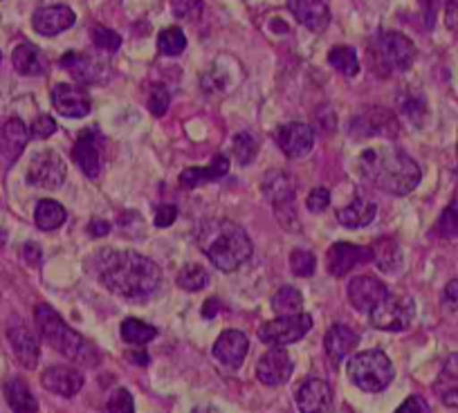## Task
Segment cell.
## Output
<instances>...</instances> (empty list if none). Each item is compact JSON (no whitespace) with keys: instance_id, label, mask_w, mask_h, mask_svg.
I'll return each instance as SVG.
<instances>
[{"instance_id":"c3c4849f","label":"cell","mask_w":458,"mask_h":413,"mask_svg":"<svg viewBox=\"0 0 458 413\" xmlns=\"http://www.w3.org/2000/svg\"><path fill=\"white\" fill-rule=\"evenodd\" d=\"M328 205H330V191H328V189L317 187V189H312L310 193H308V198H306L308 212L319 214V212H324Z\"/></svg>"},{"instance_id":"d6a6232c","label":"cell","mask_w":458,"mask_h":413,"mask_svg":"<svg viewBox=\"0 0 458 413\" xmlns=\"http://www.w3.org/2000/svg\"><path fill=\"white\" fill-rule=\"evenodd\" d=\"M65 218H68V214H65V209L61 202L50 200V198H46V200H38L37 212H34V223H37L38 230H43V232L59 230V227L65 223Z\"/></svg>"},{"instance_id":"6f0895ef","label":"cell","mask_w":458,"mask_h":413,"mask_svg":"<svg viewBox=\"0 0 458 413\" xmlns=\"http://www.w3.org/2000/svg\"><path fill=\"white\" fill-rule=\"evenodd\" d=\"M427 7V12H429V23H431V16L436 14V12L440 10V7H445L449 3V0H422Z\"/></svg>"},{"instance_id":"7c38bea8","label":"cell","mask_w":458,"mask_h":413,"mask_svg":"<svg viewBox=\"0 0 458 413\" xmlns=\"http://www.w3.org/2000/svg\"><path fill=\"white\" fill-rule=\"evenodd\" d=\"M351 138L364 139V138H398L400 124L395 115L386 108H364L360 115L353 117L351 122Z\"/></svg>"},{"instance_id":"836d02e7","label":"cell","mask_w":458,"mask_h":413,"mask_svg":"<svg viewBox=\"0 0 458 413\" xmlns=\"http://www.w3.org/2000/svg\"><path fill=\"white\" fill-rule=\"evenodd\" d=\"M373 261L382 272H395L403 266V249L394 239H380L373 245Z\"/></svg>"},{"instance_id":"44dd1931","label":"cell","mask_w":458,"mask_h":413,"mask_svg":"<svg viewBox=\"0 0 458 413\" xmlns=\"http://www.w3.org/2000/svg\"><path fill=\"white\" fill-rule=\"evenodd\" d=\"M297 407L301 413H330L333 409V389L326 380L312 377L297 391Z\"/></svg>"},{"instance_id":"91938a15","label":"cell","mask_w":458,"mask_h":413,"mask_svg":"<svg viewBox=\"0 0 458 413\" xmlns=\"http://www.w3.org/2000/svg\"><path fill=\"white\" fill-rule=\"evenodd\" d=\"M0 63H3V55H0Z\"/></svg>"},{"instance_id":"f6af8a7d","label":"cell","mask_w":458,"mask_h":413,"mask_svg":"<svg viewBox=\"0 0 458 413\" xmlns=\"http://www.w3.org/2000/svg\"><path fill=\"white\" fill-rule=\"evenodd\" d=\"M171 95L165 86H153L151 92H148V111L151 115L162 117L166 111H169Z\"/></svg>"},{"instance_id":"4316f807","label":"cell","mask_w":458,"mask_h":413,"mask_svg":"<svg viewBox=\"0 0 458 413\" xmlns=\"http://www.w3.org/2000/svg\"><path fill=\"white\" fill-rule=\"evenodd\" d=\"M7 337H10V344L16 359H19L25 368H37L38 358H41V346H38L37 335H34L28 326L19 324V326L10 328Z\"/></svg>"},{"instance_id":"f5cc1de1","label":"cell","mask_w":458,"mask_h":413,"mask_svg":"<svg viewBox=\"0 0 458 413\" xmlns=\"http://www.w3.org/2000/svg\"><path fill=\"white\" fill-rule=\"evenodd\" d=\"M443 308L449 313H458V279H452L443 290Z\"/></svg>"},{"instance_id":"9f6ffc18","label":"cell","mask_w":458,"mask_h":413,"mask_svg":"<svg viewBox=\"0 0 458 413\" xmlns=\"http://www.w3.org/2000/svg\"><path fill=\"white\" fill-rule=\"evenodd\" d=\"M88 230H90V234L92 236H97V239H99V236H106L110 232V225L106 221H92L90 223V227H88Z\"/></svg>"},{"instance_id":"e0dca14e","label":"cell","mask_w":458,"mask_h":413,"mask_svg":"<svg viewBox=\"0 0 458 413\" xmlns=\"http://www.w3.org/2000/svg\"><path fill=\"white\" fill-rule=\"evenodd\" d=\"M290 375H293V359L281 346H275L261 355L257 364V377L261 384L281 386L290 380Z\"/></svg>"},{"instance_id":"f546056e","label":"cell","mask_w":458,"mask_h":413,"mask_svg":"<svg viewBox=\"0 0 458 413\" xmlns=\"http://www.w3.org/2000/svg\"><path fill=\"white\" fill-rule=\"evenodd\" d=\"M335 216H337V221L342 223L344 227H349V230H360V227H367L376 221L377 206L376 202L364 200V198H355L351 205L337 209Z\"/></svg>"},{"instance_id":"5b68a950","label":"cell","mask_w":458,"mask_h":413,"mask_svg":"<svg viewBox=\"0 0 458 413\" xmlns=\"http://www.w3.org/2000/svg\"><path fill=\"white\" fill-rule=\"evenodd\" d=\"M346 373H349V380L358 389L367 391V393H380V391H385L394 382L395 375L391 359L386 358V353H382L377 349L362 350V353L353 355L349 359Z\"/></svg>"},{"instance_id":"d590c367","label":"cell","mask_w":458,"mask_h":413,"mask_svg":"<svg viewBox=\"0 0 458 413\" xmlns=\"http://www.w3.org/2000/svg\"><path fill=\"white\" fill-rule=\"evenodd\" d=\"M328 63L333 65L337 72H342L344 77H355L360 72V61L358 52L351 46H335L328 52Z\"/></svg>"},{"instance_id":"db71d44e","label":"cell","mask_w":458,"mask_h":413,"mask_svg":"<svg viewBox=\"0 0 458 413\" xmlns=\"http://www.w3.org/2000/svg\"><path fill=\"white\" fill-rule=\"evenodd\" d=\"M445 25L452 32H458V0H449L445 5Z\"/></svg>"},{"instance_id":"ffe728a7","label":"cell","mask_w":458,"mask_h":413,"mask_svg":"<svg viewBox=\"0 0 458 413\" xmlns=\"http://www.w3.org/2000/svg\"><path fill=\"white\" fill-rule=\"evenodd\" d=\"M77 23V14L68 5H47L38 7L32 16V28L41 37H56Z\"/></svg>"},{"instance_id":"ac0fdd59","label":"cell","mask_w":458,"mask_h":413,"mask_svg":"<svg viewBox=\"0 0 458 413\" xmlns=\"http://www.w3.org/2000/svg\"><path fill=\"white\" fill-rule=\"evenodd\" d=\"M241 81V65L234 56H218L202 77V88L207 92H229Z\"/></svg>"},{"instance_id":"4fadbf2b","label":"cell","mask_w":458,"mask_h":413,"mask_svg":"<svg viewBox=\"0 0 458 413\" xmlns=\"http://www.w3.org/2000/svg\"><path fill=\"white\" fill-rule=\"evenodd\" d=\"M369 261H373V249L364 248V245L335 243L326 252V270L333 276H337V279L351 274L355 267L364 266Z\"/></svg>"},{"instance_id":"7a4b0ae2","label":"cell","mask_w":458,"mask_h":413,"mask_svg":"<svg viewBox=\"0 0 458 413\" xmlns=\"http://www.w3.org/2000/svg\"><path fill=\"white\" fill-rule=\"evenodd\" d=\"M360 173L377 189L394 196H407L420 184L422 171L407 153L391 147L367 148L358 160Z\"/></svg>"},{"instance_id":"f35d334b","label":"cell","mask_w":458,"mask_h":413,"mask_svg":"<svg viewBox=\"0 0 458 413\" xmlns=\"http://www.w3.org/2000/svg\"><path fill=\"white\" fill-rule=\"evenodd\" d=\"M184 47H187V37L180 28H166L157 34V50L165 56L182 55Z\"/></svg>"},{"instance_id":"ba28073f","label":"cell","mask_w":458,"mask_h":413,"mask_svg":"<svg viewBox=\"0 0 458 413\" xmlns=\"http://www.w3.org/2000/svg\"><path fill=\"white\" fill-rule=\"evenodd\" d=\"M377 65L386 72H407L416 61V46L400 32H385L373 46Z\"/></svg>"},{"instance_id":"f907efd6","label":"cell","mask_w":458,"mask_h":413,"mask_svg":"<svg viewBox=\"0 0 458 413\" xmlns=\"http://www.w3.org/2000/svg\"><path fill=\"white\" fill-rule=\"evenodd\" d=\"M395 413H431V407L427 404V400L422 398V395H409V398L395 409Z\"/></svg>"},{"instance_id":"277c9868","label":"cell","mask_w":458,"mask_h":413,"mask_svg":"<svg viewBox=\"0 0 458 413\" xmlns=\"http://www.w3.org/2000/svg\"><path fill=\"white\" fill-rule=\"evenodd\" d=\"M34 319H37V328L41 333V337L56 353L72 359V362L86 364V367L97 362V355L92 350V346L61 319V315L56 313L55 308H50L47 303H38Z\"/></svg>"},{"instance_id":"f1b7e54d","label":"cell","mask_w":458,"mask_h":413,"mask_svg":"<svg viewBox=\"0 0 458 413\" xmlns=\"http://www.w3.org/2000/svg\"><path fill=\"white\" fill-rule=\"evenodd\" d=\"M434 391L445 407L458 409V353L449 355L434 382Z\"/></svg>"},{"instance_id":"4dcf8cb0","label":"cell","mask_w":458,"mask_h":413,"mask_svg":"<svg viewBox=\"0 0 458 413\" xmlns=\"http://www.w3.org/2000/svg\"><path fill=\"white\" fill-rule=\"evenodd\" d=\"M12 63H14L16 72L23 74V77H38L47 68L43 52L37 46H32V43L16 46V50L12 52Z\"/></svg>"},{"instance_id":"30bf717a","label":"cell","mask_w":458,"mask_h":413,"mask_svg":"<svg viewBox=\"0 0 458 413\" xmlns=\"http://www.w3.org/2000/svg\"><path fill=\"white\" fill-rule=\"evenodd\" d=\"M61 68L68 70L74 81L83 86H101L110 79L108 61L92 52H68L61 56Z\"/></svg>"},{"instance_id":"ab89813d","label":"cell","mask_w":458,"mask_h":413,"mask_svg":"<svg viewBox=\"0 0 458 413\" xmlns=\"http://www.w3.org/2000/svg\"><path fill=\"white\" fill-rule=\"evenodd\" d=\"M436 234L440 239H456L458 236V198H454L436 223Z\"/></svg>"},{"instance_id":"8fae6325","label":"cell","mask_w":458,"mask_h":413,"mask_svg":"<svg viewBox=\"0 0 458 413\" xmlns=\"http://www.w3.org/2000/svg\"><path fill=\"white\" fill-rule=\"evenodd\" d=\"M68 175V166H65L64 157L52 148H43V151L34 153L28 166V182L38 189H59L65 182Z\"/></svg>"},{"instance_id":"816d5d0a","label":"cell","mask_w":458,"mask_h":413,"mask_svg":"<svg viewBox=\"0 0 458 413\" xmlns=\"http://www.w3.org/2000/svg\"><path fill=\"white\" fill-rule=\"evenodd\" d=\"M175 216H178V206L160 205L156 209V227H162V230H166L169 225H174Z\"/></svg>"},{"instance_id":"1f68e13d","label":"cell","mask_w":458,"mask_h":413,"mask_svg":"<svg viewBox=\"0 0 458 413\" xmlns=\"http://www.w3.org/2000/svg\"><path fill=\"white\" fill-rule=\"evenodd\" d=\"M5 398L7 404L14 413H37L38 402L34 398V393L30 391L28 382L21 380V377H12L5 384Z\"/></svg>"},{"instance_id":"7bdbcfd3","label":"cell","mask_w":458,"mask_h":413,"mask_svg":"<svg viewBox=\"0 0 458 413\" xmlns=\"http://www.w3.org/2000/svg\"><path fill=\"white\" fill-rule=\"evenodd\" d=\"M92 43L104 52H117L122 46V37L114 32V30L104 28V25H97V28L92 30Z\"/></svg>"},{"instance_id":"ee69618b","label":"cell","mask_w":458,"mask_h":413,"mask_svg":"<svg viewBox=\"0 0 458 413\" xmlns=\"http://www.w3.org/2000/svg\"><path fill=\"white\" fill-rule=\"evenodd\" d=\"M202 0H171V12L180 21H198L202 16Z\"/></svg>"},{"instance_id":"3957f363","label":"cell","mask_w":458,"mask_h":413,"mask_svg":"<svg viewBox=\"0 0 458 413\" xmlns=\"http://www.w3.org/2000/svg\"><path fill=\"white\" fill-rule=\"evenodd\" d=\"M198 245L220 272H236L252 258V239L241 225L225 218L205 221L198 227Z\"/></svg>"},{"instance_id":"cb8c5ba5","label":"cell","mask_w":458,"mask_h":413,"mask_svg":"<svg viewBox=\"0 0 458 413\" xmlns=\"http://www.w3.org/2000/svg\"><path fill=\"white\" fill-rule=\"evenodd\" d=\"M288 10L303 28L312 30V32L326 30L330 21L328 0H288Z\"/></svg>"},{"instance_id":"484cf974","label":"cell","mask_w":458,"mask_h":413,"mask_svg":"<svg viewBox=\"0 0 458 413\" xmlns=\"http://www.w3.org/2000/svg\"><path fill=\"white\" fill-rule=\"evenodd\" d=\"M72 157L79 164V169L88 175V178H97L101 171V151L97 144L95 131H81L74 142Z\"/></svg>"},{"instance_id":"680465c9","label":"cell","mask_w":458,"mask_h":413,"mask_svg":"<svg viewBox=\"0 0 458 413\" xmlns=\"http://www.w3.org/2000/svg\"><path fill=\"white\" fill-rule=\"evenodd\" d=\"M193 413H220L218 409H214L211 407V404H205V407H198V409H193Z\"/></svg>"},{"instance_id":"74e56055","label":"cell","mask_w":458,"mask_h":413,"mask_svg":"<svg viewBox=\"0 0 458 413\" xmlns=\"http://www.w3.org/2000/svg\"><path fill=\"white\" fill-rule=\"evenodd\" d=\"M207 283H209V272L202 266H198V263H189V266L180 270L178 285L187 290V292H198V290L207 288Z\"/></svg>"},{"instance_id":"681fc988","label":"cell","mask_w":458,"mask_h":413,"mask_svg":"<svg viewBox=\"0 0 458 413\" xmlns=\"http://www.w3.org/2000/svg\"><path fill=\"white\" fill-rule=\"evenodd\" d=\"M55 131H56V122L52 120L50 115H38L37 120H34L30 133H32L37 139H47Z\"/></svg>"},{"instance_id":"52a82bcc","label":"cell","mask_w":458,"mask_h":413,"mask_svg":"<svg viewBox=\"0 0 458 413\" xmlns=\"http://www.w3.org/2000/svg\"><path fill=\"white\" fill-rule=\"evenodd\" d=\"M263 193L272 202L276 221L281 227L288 232H299V216H297V202H294V182L285 173H275L267 178L263 184Z\"/></svg>"},{"instance_id":"5bb4252c","label":"cell","mask_w":458,"mask_h":413,"mask_svg":"<svg viewBox=\"0 0 458 413\" xmlns=\"http://www.w3.org/2000/svg\"><path fill=\"white\" fill-rule=\"evenodd\" d=\"M275 139L288 160H299V157H306L315 147V131L301 122H290L276 129Z\"/></svg>"},{"instance_id":"d4e9b609","label":"cell","mask_w":458,"mask_h":413,"mask_svg":"<svg viewBox=\"0 0 458 413\" xmlns=\"http://www.w3.org/2000/svg\"><path fill=\"white\" fill-rule=\"evenodd\" d=\"M360 344V335L353 331V328L344 326V324H335V326L328 328L324 337V349L326 355H328L330 362L337 367L346 355L353 353Z\"/></svg>"},{"instance_id":"6da1fadb","label":"cell","mask_w":458,"mask_h":413,"mask_svg":"<svg viewBox=\"0 0 458 413\" xmlns=\"http://www.w3.org/2000/svg\"><path fill=\"white\" fill-rule=\"evenodd\" d=\"M99 281L124 301L144 303L160 288L162 272L151 258L133 249H108L101 254Z\"/></svg>"},{"instance_id":"8992f818","label":"cell","mask_w":458,"mask_h":413,"mask_svg":"<svg viewBox=\"0 0 458 413\" xmlns=\"http://www.w3.org/2000/svg\"><path fill=\"white\" fill-rule=\"evenodd\" d=\"M413 317H416V303L407 294H386L369 313L371 326L386 333L407 331L411 326Z\"/></svg>"},{"instance_id":"2e32d148","label":"cell","mask_w":458,"mask_h":413,"mask_svg":"<svg viewBox=\"0 0 458 413\" xmlns=\"http://www.w3.org/2000/svg\"><path fill=\"white\" fill-rule=\"evenodd\" d=\"M386 294H389V288L376 276H355L349 283V301L360 313H371Z\"/></svg>"},{"instance_id":"9a60e30c","label":"cell","mask_w":458,"mask_h":413,"mask_svg":"<svg viewBox=\"0 0 458 413\" xmlns=\"http://www.w3.org/2000/svg\"><path fill=\"white\" fill-rule=\"evenodd\" d=\"M52 106L59 115L81 120L90 113V97L79 83H56L52 88Z\"/></svg>"},{"instance_id":"d6986e66","label":"cell","mask_w":458,"mask_h":413,"mask_svg":"<svg viewBox=\"0 0 458 413\" xmlns=\"http://www.w3.org/2000/svg\"><path fill=\"white\" fill-rule=\"evenodd\" d=\"M30 142V129L23 120L12 117L0 129V162L5 166H12L21 157Z\"/></svg>"},{"instance_id":"83f0119b","label":"cell","mask_w":458,"mask_h":413,"mask_svg":"<svg viewBox=\"0 0 458 413\" xmlns=\"http://www.w3.org/2000/svg\"><path fill=\"white\" fill-rule=\"evenodd\" d=\"M229 171V157L225 153H218L214 160L207 166H191V169H184L180 173V187L182 189H196L200 184L214 182V180H220L223 175H227Z\"/></svg>"},{"instance_id":"b9f144b4","label":"cell","mask_w":458,"mask_h":413,"mask_svg":"<svg viewBox=\"0 0 458 413\" xmlns=\"http://www.w3.org/2000/svg\"><path fill=\"white\" fill-rule=\"evenodd\" d=\"M315 267L317 258L315 254L308 252V249H294V252L290 254V270H293V274L306 279V276L315 274Z\"/></svg>"},{"instance_id":"7dc6e473","label":"cell","mask_w":458,"mask_h":413,"mask_svg":"<svg viewBox=\"0 0 458 413\" xmlns=\"http://www.w3.org/2000/svg\"><path fill=\"white\" fill-rule=\"evenodd\" d=\"M400 108H403L404 115H409V120H413L416 124H420V120L427 113L422 97H413V95L400 97Z\"/></svg>"},{"instance_id":"e575fe53","label":"cell","mask_w":458,"mask_h":413,"mask_svg":"<svg viewBox=\"0 0 458 413\" xmlns=\"http://www.w3.org/2000/svg\"><path fill=\"white\" fill-rule=\"evenodd\" d=\"M303 308V297L297 288L293 285H284V288L276 290V294L272 297V310H275L279 317H288V315L301 313Z\"/></svg>"},{"instance_id":"11a10c76","label":"cell","mask_w":458,"mask_h":413,"mask_svg":"<svg viewBox=\"0 0 458 413\" xmlns=\"http://www.w3.org/2000/svg\"><path fill=\"white\" fill-rule=\"evenodd\" d=\"M23 258L30 263V266H38V263H41V249H38V245L37 243L25 245Z\"/></svg>"},{"instance_id":"60d3db41","label":"cell","mask_w":458,"mask_h":413,"mask_svg":"<svg viewBox=\"0 0 458 413\" xmlns=\"http://www.w3.org/2000/svg\"><path fill=\"white\" fill-rule=\"evenodd\" d=\"M259 151V142L254 139V135L250 133H239L234 138V157L241 166L250 164V162L257 157Z\"/></svg>"},{"instance_id":"7402d4cb","label":"cell","mask_w":458,"mask_h":413,"mask_svg":"<svg viewBox=\"0 0 458 413\" xmlns=\"http://www.w3.org/2000/svg\"><path fill=\"white\" fill-rule=\"evenodd\" d=\"M248 350H250L248 335L241 331H234V328H229V331L220 333V337L216 340L214 358L218 359V362H223L225 367L239 368L241 364L245 362Z\"/></svg>"},{"instance_id":"bcb514c9","label":"cell","mask_w":458,"mask_h":413,"mask_svg":"<svg viewBox=\"0 0 458 413\" xmlns=\"http://www.w3.org/2000/svg\"><path fill=\"white\" fill-rule=\"evenodd\" d=\"M108 413H135L133 395L126 389H117L108 400Z\"/></svg>"},{"instance_id":"8d00e7d4","label":"cell","mask_w":458,"mask_h":413,"mask_svg":"<svg viewBox=\"0 0 458 413\" xmlns=\"http://www.w3.org/2000/svg\"><path fill=\"white\" fill-rule=\"evenodd\" d=\"M120 333H122V340L129 341V344L133 346H144L157 337L156 326H148V324L140 322V319H133V317L122 322Z\"/></svg>"},{"instance_id":"603a6c76","label":"cell","mask_w":458,"mask_h":413,"mask_svg":"<svg viewBox=\"0 0 458 413\" xmlns=\"http://www.w3.org/2000/svg\"><path fill=\"white\" fill-rule=\"evenodd\" d=\"M41 384L50 393L61 395V398H72V395H77L81 391L83 373L72 367H50L43 371Z\"/></svg>"},{"instance_id":"9c48e42d","label":"cell","mask_w":458,"mask_h":413,"mask_svg":"<svg viewBox=\"0 0 458 413\" xmlns=\"http://www.w3.org/2000/svg\"><path fill=\"white\" fill-rule=\"evenodd\" d=\"M310 328H312L310 315L306 313L288 315V317H279L263 324L261 331H259V340L267 346H281V349H284V346L303 340Z\"/></svg>"}]
</instances>
